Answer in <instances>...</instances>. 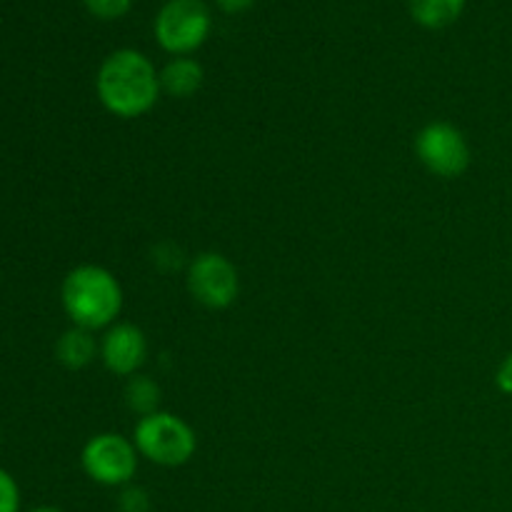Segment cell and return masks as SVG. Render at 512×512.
<instances>
[{
  "label": "cell",
  "instance_id": "cell-1",
  "mask_svg": "<svg viewBox=\"0 0 512 512\" xmlns=\"http://www.w3.org/2000/svg\"><path fill=\"white\" fill-rule=\"evenodd\" d=\"M95 93L100 105L113 118L135 120L158 105L160 70L153 60L135 48H118L100 63L95 75Z\"/></svg>",
  "mask_w": 512,
  "mask_h": 512
},
{
  "label": "cell",
  "instance_id": "cell-2",
  "mask_svg": "<svg viewBox=\"0 0 512 512\" xmlns=\"http://www.w3.org/2000/svg\"><path fill=\"white\" fill-rule=\"evenodd\" d=\"M123 285L108 268L75 265L60 285V305L75 328L108 330L123 313Z\"/></svg>",
  "mask_w": 512,
  "mask_h": 512
},
{
  "label": "cell",
  "instance_id": "cell-3",
  "mask_svg": "<svg viewBox=\"0 0 512 512\" xmlns=\"http://www.w3.org/2000/svg\"><path fill=\"white\" fill-rule=\"evenodd\" d=\"M133 443L140 458L160 468H183L198 453L195 430L168 410L138 418L133 428Z\"/></svg>",
  "mask_w": 512,
  "mask_h": 512
},
{
  "label": "cell",
  "instance_id": "cell-4",
  "mask_svg": "<svg viewBox=\"0 0 512 512\" xmlns=\"http://www.w3.org/2000/svg\"><path fill=\"white\" fill-rule=\"evenodd\" d=\"M210 28L213 15L205 0H168L155 15L153 35L165 53L183 58L203 48Z\"/></svg>",
  "mask_w": 512,
  "mask_h": 512
},
{
  "label": "cell",
  "instance_id": "cell-5",
  "mask_svg": "<svg viewBox=\"0 0 512 512\" xmlns=\"http://www.w3.org/2000/svg\"><path fill=\"white\" fill-rule=\"evenodd\" d=\"M140 453L133 438L120 433H98L80 450V468L103 488H125L138 475Z\"/></svg>",
  "mask_w": 512,
  "mask_h": 512
},
{
  "label": "cell",
  "instance_id": "cell-6",
  "mask_svg": "<svg viewBox=\"0 0 512 512\" xmlns=\"http://www.w3.org/2000/svg\"><path fill=\"white\" fill-rule=\"evenodd\" d=\"M413 150L418 163L430 175L443 180H455L470 168V143L458 125L448 120H433L423 125L413 140Z\"/></svg>",
  "mask_w": 512,
  "mask_h": 512
},
{
  "label": "cell",
  "instance_id": "cell-7",
  "mask_svg": "<svg viewBox=\"0 0 512 512\" xmlns=\"http://www.w3.org/2000/svg\"><path fill=\"white\" fill-rule=\"evenodd\" d=\"M185 283H188L195 303L208 310L230 308L240 295L238 268L233 265V260L215 250H205L190 260Z\"/></svg>",
  "mask_w": 512,
  "mask_h": 512
},
{
  "label": "cell",
  "instance_id": "cell-8",
  "mask_svg": "<svg viewBox=\"0 0 512 512\" xmlns=\"http://www.w3.org/2000/svg\"><path fill=\"white\" fill-rule=\"evenodd\" d=\"M100 360L118 378L138 375L148 360V338L133 323H115L100 338Z\"/></svg>",
  "mask_w": 512,
  "mask_h": 512
},
{
  "label": "cell",
  "instance_id": "cell-9",
  "mask_svg": "<svg viewBox=\"0 0 512 512\" xmlns=\"http://www.w3.org/2000/svg\"><path fill=\"white\" fill-rule=\"evenodd\" d=\"M203 80V65L195 58H190V55L168 60V63L160 68V90H163V95H170V98H193V95L203 88Z\"/></svg>",
  "mask_w": 512,
  "mask_h": 512
},
{
  "label": "cell",
  "instance_id": "cell-10",
  "mask_svg": "<svg viewBox=\"0 0 512 512\" xmlns=\"http://www.w3.org/2000/svg\"><path fill=\"white\" fill-rule=\"evenodd\" d=\"M55 358L63 368L68 370H83L100 358V340H95L93 330L85 328H70L55 343Z\"/></svg>",
  "mask_w": 512,
  "mask_h": 512
},
{
  "label": "cell",
  "instance_id": "cell-11",
  "mask_svg": "<svg viewBox=\"0 0 512 512\" xmlns=\"http://www.w3.org/2000/svg\"><path fill=\"white\" fill-rule=\"evenodd\" d=\"M468 0H408L410 15L425 30H443L463 15Z\"/></svg>",
  "mask_w": 512,
  "mask_h": 512
},
{
  "label": "cell",
  "instance_id": "cell-12",
  "mask_svg": "<svg viewBox=\"0 0 512 512\" xmlns=\"http://www.w3.org/2000/svg\"><path fill=\"white\" fill-rule=\"evenodd\" d=\"M160 395H163L160 385L155 383L150 375H143V373L130 375L128 383H125V390H123L125 405H128L130 413H135L138 418H145V415H150V413H158Z\"/></svg>",
  "mask_w": 512,
  "mask_h": 512
},
{
  "label": "cell",
  "instance_id": "cell-13",
  "mask_svg": "<svg viewBox=\"0 0 512 512\" xmlns=\"http://www.w3.org/2000/svg\"><path fill=\"white\" fill-rule=\"evenodd\" d=\"M118 512H150L153 508V500H150V493L140 485L130 483L125 488H120L118 493Z\"/></svg>",
  "mask_w": 512,
  "mask_h": 512
},
{
  "label": "cell",
  "instance_id": "cell-14",
  "mask_svg": "<svg viewBox=\"0 0 512 512\" xmlns=\"http://www.w3.org/2000/svg\"><path fill=\"white\" fill-rule=\"evenodd\" d=\"M85 10L98 20H118L130 13L133 0H83Z\"/></svg>",
  "mask_w": 512,
  "mask_h": 512
},
{
  "label": "cell",
  "instance_id": "cell-15",
  "mask_svg": "<svg viewBox=\"0 0 512 512\" xmlns=\"http://www.w3.org/2000/svg\"><path fill=\"white\" fill-rule=\"evenodd\" d=\"M0 512H20V488L8 470L0 468Z\"/></svg>",
  "mask_w": 512,
  "mask_h": 512
},
{
  "label": "cell",
  "instance_id": "cell-16",
  "mask_svg": "<svg viewBox=\"0 0 512 512\" xmlns=\"http://www.w3.org/2000/svg\"><path fill=\"white\" fill-rule=\"evenodd\" d=\"M495 385L503 395H512V353L505 355L503 363L498 365V373H495Z\"/></svg>",
  "mask_w": 512,
  "mask_h": 512
},
{
  "label": "cell",
  "instance_id": "cell-17",
  "mask_svg": "<svg viewBox=\"0 0 512 512\" xmlns=\"http://www.w3.org/2000/svg\"><path fill=\"white\" fill-rule=\"evenodd\" d=\"M215 3H218V8L223 10V13L238 15V13H245V10L253 8L255 0H215Z\"/></svg>",
  "mask_w": 512,
  "mask_h": 512
},
{
  "label": "cell",
  "instance_id": "cell-18",
  "mask_svg": "<svg viewBox=\"0 0 512 512\" xmlns=\"http://www.w3.org/2000/svg\"><path fill=\"white\" fill-rule=\"evenodd\" d=\"M28 512H65V510L55 508V505H40V508H33V510H28Z\"/></svg>",
  "mask_w": 512,
  "mask_h": 512
}]
</instances>
